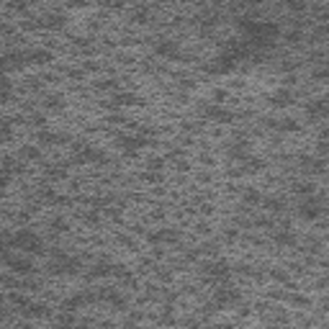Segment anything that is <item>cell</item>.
I'll return each instance as SVG.
<instances>
[{
    "label": "cell",
    "instance_id": "obj_23",
    "mask_svg": "<svg viewBox=\"0 0 329 329\" xmlns=\"http://www.w3.org/2000/svg\"><path fill=\"white\" fill-rule=\"evenodd\" d=\"M28 319H36V317H44V314H47V309H44L41 304H28V309L23 311Z\"/></svg>",
    "mask_w": 329,
    "mask_h": 329
},
{
    "label": "cell",
    "instance_id": "obj_33",
    "mask_svg": "<svg viewBox=\"0 0 329 329\" xmlns=\"http://www.w3.org/2000/svg\"><path fill=\"white\" fill-rule=\"evenodd\" d=\"M23 155H26V157H39V149H36V147H26Z\"/></svg>",
    "mask_w": 329,
    "mask_h": 329
},
{
    "label": "cell",
    "instance_id": "obj_31",
    "mask_svg": "<svg viewBox=\"0 0 329 329\" xmlns=\"http://www.w3.org/2000/svg\"><path fill=\"white\" fill-rule=\"evenodd\" d=\"M162 167H164V160H160V157L149 160V170H162Z\"/></svg>",
    "mask_w": 329,
    "mask_h": 329
},
{
    "label": "cell",
    "instance_id": "obj_11",
    "mask_svg": "<svg viewBox=\"0 0 329 329\" xmlns=\"http://www.w3.org/2000/svg\"><path fill=\"white\" fill-rule=\"evenodd\" d=\"M177 239H180V234L175 229H160V232L149 234V242L152 245H167V242H177Z\"/></svg>",
    "mask_w": 329,
    "mask_h": 329
},
{
    "label": "cell",
    "instance_id": "obj_25",
    "mask_svg": "<svg viewBox=\"0 0 329 329\" xmlns=\"http://www.w3.org/2000/svg\"><path fill=\"white\" fill-rule=\"evenodd\" d=\"M10 134H13L10 124H8V121H0V144L8 142V139H10Z\"/></svg>",
    "mask_w": 329,
    "mask_h": 329
},
{
    "label": "cell",
    "instance_id": "obj_5",
    "mask_svg": "<svg viewBox=\"0 0 329 329\" xmlns=\"http://www.w3.org/2000/svg\"><path fill=\"white\" fill-rule=\"evenodd\" d=\"M296 214L301 216V219H306V221H317L324 214V206H322L319 198L309 196V198H301V203H298V208H296Z\"/></svg>",
    "mask_w": 329,
    "mask_h": 329
},
{
    "label": "cell",
    "instance_id": "obj_19",
    "mask_svg": "<svg viewBox=\"0 0 329 329\" xmlns=\"http://www.w3.org/2000/svg\"><path fill=\"white\" fill-rule=\"evenodd\" d=\"M273 129H280V131H298L301 126H298L296 118H280V121H270Z\"/></svg>",
    "mask_w": 329,
    "mask_h": 329
},
{
    "label": "cell",
    "instance_id": "obj_20",
    "mask_svg": "<svg viewBox=\"0 0 329 329\" xmlns=\"http://www.w3.org/2000/svg\"><path fill=\"white\" fill-rule=\"evenodd\" d=\"M275 106H291L293 103V93L291 90H286V87H283V90H278V93H273V98H270Z\"/></svg>",
    "mask_w": 329,
    "mask_h": 329
},
{
    "label": "cell",
    "instance_id": "obj_4",
    "mask_svg": "<svg viewBox=\"0 0 329 329\" xmlns=\"http://www.w3.org/2000/svg\"><path fill=\"white\" fill-rule=\"evenodd\" d=\"M239 301H242V291L234 288V286H227V283H224L221 288H216V293H214V304H216V309L237 306Z\"/></svg>",
    "mask_w": 329,
    "mask_h": 329
},
{
    "label": "cell",
    "instance_id": "obj_27",
    "mask_svg": "<svg viewBox=\"0 0 329 329\" xmlns=\"http://www.w3.org/2000/svg\"><path fill=\"white\" fill-rule=\"evenodd\" d=\"M296 193H298L301 198H309V196H314V188H311L309 183H298V185H296Z\"/></svg>",
    "mask_w": 329,
    "mask_h": 329
},
{
    "label": "cell",
    "instance_id": "obj_9",
    "mask_svg": "<svg viewBox=\"0 0 329 329\" xmlns=\"http://www.w3.org/2000/svg\"><path fill=\"white\" fill-rule=\"evenodd\" d=\"M5 265H8L16 275H28V273L34 270L31 257H26V255H21V257H8V260H5Z\"/></svg>",
    "mask_w": 329,
    "mask_h": 329
},
{
    "label": "cell",
    "instance_id": "obj_1",
    "mask_svg": "<svg viewBox=\"0 0 329 329\" xmlns=\"http://www.w3.org/2000/svg\"><path fill=\"white\" fill-rule=\"evenodd\" d=\"M52 275H78L80 273V260L70 257L67 252H54L52 265H49Z\"/></svg>",
    "mask_w": 329,
    "mask_h": 329
},
{
    "label": "cell",
    "instance_id": "obj_32",
    "mask_svg": "<svg viewBox=\"0 0 329 329\" xmlns=\"http://www.w3.org/2000/svg\"><path fill=\"white\" fill-rule=\"evenodd\" d=\"M144 180H152V183H160V180H162V175H160V172H152V170H149V172H144Z\"/></svg>",
    "mask_w": 329,
    "mask_h": 329
},
{
    "label": "cell",
    "instance_id": "obj_14",
    "mask_svg": "<svg viewBox=\"0 0 329 329\" xmlns=\"http://www.w3.org/2000/svg\"><path fill=\"white\" fill-rule=\"evenodd\" d=\"M67 139H70L67 134H52L49 129H41L36 134V142L39 144H59V142H67Z\"/></svg>",
    "mask_w": 329,
    "mask_h": 329
},
{
    "label": "cell",
    "instance_id": "obj_34",
    "mask_svg": "<svg viewBox=\"0 0 329 329\" xmlns=\"http://www.w3.org/2000/svg\"><path fill=\"white\" fill-rule=\"evenodd\" d=\"M44 121H47V116H44V113H36L34 116V126H44Z\"/></svg>",
    "mask_w": 329,
    "mask_h": 329
},
{
    "label": "cell",
    "instance_id": "obj_15",
    "mask_svg": "<svg viewBox=\"0 0 329 329\" xmlns=\"http://www.w3.org/2000/svg\"><path fill=\"white\" fill-rule=\"evenodd\" d=\"M227 155L232 157V160H247L249 157V147H247V142H234V144H229L227 147Z\"/></svg>",
    "mask_w": 329,
    "mask_h": 329
},
{
    "label": "cell",
    "instance_id": "obj_2",
    "mask_svg": "<svg viewBox=\"0 0 329 329\" xmlns=\"http://www.w3.org/2000/svg\"><path fill=\"white\" fill-rule=\"evenodd\" d=\"M72 162H78V164H98V162H106V155H103L98 147H93V144H75L72 147Z\"/></svg>",
    "mask_w": 329,
    "mask_h": 329
},
{
    "label": "cell",
    "instance_id": "obj_3",
    "mask_svg": "<svg viewBox=\"0 0 329 329\" xmlns=\"http://www.w3.org/2000/svg\"><path fill=\"white\" fill-rule=\"evenodd\" d=\"M10 247H21L23 252H41V239L31 229H21L16 234H10Z\"/></svg>",
    "mask_w": 329,
    "mask_h": 329
},
{
    "label": "cell",
    "instance_id": "obj_26",
    "mask_svg": "<svg viewBox=\"0 0 329 329\" xmlns=\"http://www.w3.org/2000/svg\"><path fill=\"white\" fill-rule=\"evenodd\" d=\"M62 106H65V103H62V98H59V95H49L47 98V108L49 111H59Z\"/></svg>",
    "mask_w": 329,
    "mask_h": 329
},
{
    "label": "cell",
    "instance_id": "obj_13",
    "mask_svg": "<svg viewBox=\"0 0 329 329\" xmlns=\"http://www.w3.org/2000/svg\"><path fill=\"white\" fill-rule=\"evenodd\" d=\"M273 242L280 245V247H296V234L286 227V229H278L273 232Z\"/></svg>",
    "mask_w": 329,
    "mask_h": 329
},
{
    "label": "cell",
    "instance_id": "obj_29",
    "mask_svg": "<svg viewBox=\"0 0 329 329\" xmlns=\"http://www.w3.org/2000/svg\"><path fill=\"white\" fill-rule=\"evenodd\" d=\"M47 175L49 177H57V180H62V177L67 175V170L65 167H47Z\"/></svg>",
    "mask_w": 329,
    "mask_h": 329
},
{
    "label": "cell",
    "instance_id": "obj_30",
    "mask_svg": "<svg viewBox=\"0 0 329 329\" xmlns=\"http://www.w3.org/2000/svg\"><path fill=\"white\" fill-rule=\"evenodd\" d=\"M52 229L54 232H67V221L65 219H52Z\"/></svg>",
    "mask_w": 329,
    "mask_h": 329
},
{
    "label": "cell",
    "instance_id": "obj_6",
    "mask_svg": "<svg viewBox=\"0 0 329 329\" xmlns=\"http://www.w3.org/2000/svg\"><path fill=\"white\" fill-rule=\"evenodd\" d=\"M206 275H208V280L221 283V286H224V283L232 278V267H229L227 260H214V262L206 265Z\"/></svg>",
    "mask_w": 329,
    "mask_h": 329
},
{
    "label": "cell",
    "instance_id": "obj_18",
    "mask_svg": "<svg viewBox=\"0 0 329 329\" xmlns=\"http://www.w3.org/2000/svg\"><path fill=\"white\" fill-rule=\"evenodd\" d=\"M306 113H309V118H324V113H327V103H324V100H314V103H309Z\"/></svg>",
    "mask_w": 329,
    "mask_h": 329
},
{
    "label": "cell",
    "instance_id": "obj_22",
    "mask_svg": "<svg viewBox=\"0 0 329 329\" xmlns=\"http://www.w3.org/2000/svg\"><path fill=\"white\" fill-rule=\"evenodd\" d=\"M26 59H31V62H36V65H44V62H49V59H52V54L47 49H34V52L26 54Z\"/></svg>",
    "mask_w": 329,
    "mask_h": 329
},
{
    "label": "cell",
    "instance_id": "obj_17",
    "mask_svg": "<svg viewBox=\"0 0 329 329\" xmlns=\"http://www.w3.org/2000/svg\"><path fill=\"white\" fill-rule=\"evenodd\" d=\"M113 106L124 108V106H139V98L134 93H116L113 95Z\"/></svg>",
    "mask_w": 329,
    "mask_h": 329
},
{
    "label": "cell",
    "instance_id": "obj_7",
    "mask_svg": "<svg viewBox=\"0 0 329 329\" xmlns=\"http://www.w3.org/2000/svg\"><path fill=\"white\" fill-rule=\"evenodd\" d=\"M155 54H160L164 59H180L183 57L180 41H175V39H157L155 41Z\"/></svg>",
    "mask_w": 329,
    "mask_h": 329
},
{
    "label": "cell",
    "instance_id": "obj_35",
    "mask_svg": "<svg viewBox=\"0 0 329 329\" xmlns=\"http://www.w3.org/2000/svg\"><path fill=\"white\" fill-rule=\"evenodd\" d=\"M8 260V252H5V247H0V262H5Z\"/></svg>",
    "mask_w": 329,
    "mask_h": 329
},
{
    "label": "cell",
    "instance_id": "obj_10",
    "mask_svg": "<svg viewBox=\"0 0 329 329\" xmlns=\"http://www.w3.org/2000/svg\"><path fill=\"white\" fill-rule=\"evenodd\" d=\"M234 62L237 59L229 52H224L214 59V65H208V72H229V70H234Z\"/></svg>",
    "mask_w": 329,
    "mask_h": 329
},
{
    "label": "cell",
    "instance_id": "obj_21",
    "mask_svg": "<svg viewBox=\"0 0 329 329\" xmlns=\"http://www.w3.org/2000/svg\"><path fill=\"white\" fill-rule=\"evenodd\" d=\"M265 208L273 211V214H280L283 208H286V201H283L280 196H270V198H265Z\"/></svg>",
    "mask_w": 329,
    "mask_h": 329
},
{
    "label": "cell",
    "instance_id": "obj_24",
    "mask_svg": "<svg viewBox=\"0 0 329 329\" xmlns=\"http://www.w3.org/2000/svg\"><path fill=\"white\" fill-rule=\"evenodd\" d=\"M242 201H245V203H249V206H255V203H260V201H262V196H260V193H257L255 188H249V190H245V193H242Z\"/></svg>",
    "mask_w": 329,
    "mask_h": 329
},
{
    "label": "cell",
    "instance_id": "obj_28",
    "mask_svg": "<svg viewBox=\"0 0 329 329\" xmlns=\"http://www.w3.org/2000/svg\"><path fill=\"white\" fill-rule=\"evenodd\" d=\"M10 180H13V175H10L8 170H3V167H0V190H3V188H8V185H10Z\"/></svg>",
    "mask_w": 329,
    "mask_h": 329
},
{
    "label": "cell",
    "instance_id": "obj_16",
    "mask_svg": "<svg viewBox=\"0 0 329 329\" xmlns=\"http://www.w3.org/2000/svg\"><path fill=\"white\" fill-rule=\"evenodd\" d=\"M103 298H106L111 306H116V309H126V304H129V301H126V296H124V293H118V291H113V288L103 293Z\"/></svg>",
    "mask_w": 329,
    "mask_h": 329
},
{
    "label": "cell",
    "instance_id": "obj_12",
    "mask_svg": "<svg viewBox=\"0 0 329 329\" xmlns=\"http://www.w3.org/2000/svg\"><path fill=\"white\" fill-rule=\"evenodd\" d=\"M108 275H113V265L108 260H98L93 270H87V278H90V280H95V278H108Z\"/></svg>",
    "mask_w": 329,
    "mask_h": 329
},
{
    "label": "cell",
    "instance_id": "obj_8",
    "mask_svg": "<svg viewBox=\"0 0 329 329\" xmlns=\"http://www.w3.org/2000/svg\"><path fill=\"white\" fill-rule=\"evenodd\" d=\"M203 116L211 118V121H219V124H232L234 121V113L227 111L224 106H216V103H208V106H203Z\"/></svg>",
    "mask_w": 329,
    "mask_h": 329
}]
</instances>
